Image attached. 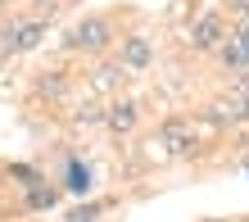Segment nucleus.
Masks as SVG:
<instances>
[{
    "instance_id": "nucleus-15",
    "label": "nucleus",
    "mask_w": 249,
    "mask_h": 222,
    "mask_svg": "<svg viewBox=\"0 0 249 222\" xmlns=\"http://www.w3.org/2000/svg\"><path fill=\"white\" fill-rule=\"evenodd\" d=\"M231 109H236V123H249V95L245 100H231Z\"/></svg>"
},
{
    "instance_id": "nucleus-12",
    "label": "nucleus",
    "mask_w": 249,
    "mask_h": 222,
    "mask_svg": "<svg viewBox=\"0 0 249 222\" xmlns=\"http://www.w3.org/2000/svg\"><path fill=\"white\" fill-rule=\"evenodd\" d=\"M36 91L46 95V100H59L68 91V82H64V73H41V77H36Z\"/></svg>"
},
{
    "instance_id": "nucleus-7",
    "label": "nucleus",
    "mask_w": 249,
    "mask_h": 222,
    "mask_svg": "<svg viewBox=\"0 0 249 222\" xmlns=\"http://www.w3.org/2000/svg\"><path fill=\"white\" fill-rule=\"evenodd\" d=\"M46 18H14V50L27 55V50H36L41 41H46Z\"/></svg>"
},
{
    "instance_id": "nucleus-16",
    "label": "nucleus",
    "mask_w": 249,
    "mask_h": 222,
    "mask_svg": "<svg viewBox=\"0 0 249 222\" xmlns=\"http://www.w3.org/2000/svg\"><path fill=\"white\" fill-rule=\"evenodd\" d=\"M204 222H222V218H204Z\"/></svg>"
},
{
    "instance_id": "nucleus-9",
    "label": "nucleus",
    "mask_w": 249,
    "mask_h": 222,
    "mask_svg": "<svg viewBox=\"0 0 249 222\" xmlns=\"http://www.w3.org/2000/svg\"><path fill=\"white\" fill-rule=\"evenodd\" d=\"M59 204V186H50V182H32L27 186V209L32 213H46V209H54Z\"/></svg>"
},
{
    "instance_id": "nucleus-18",
    "label": "nucleus",
    "mask_w": 249,
    "mask_h": 222,
    "mask_svg": "<svg viewBox=\"0 0 249 222\" xmlns=\"http://www.w3.org/2000/svg\"><path fill=\"white\" fill-rule=\"evenodd\" d=\"M0 5H5V0H0Z\"/></svg>"
},
{
    "instance_id": "nucleus-17",
    "label": "nucleus",
    "mask_w": 249,
    "mask_h": 222,
    "mask_svg": "<svg viewBox=\"0 0 249 222\" xmlns=\"http://www.w3.org/2000/svg\"><path fill=\"white\" fill-rule=\"evenodd\" d=\"M245 177H249V159H245Z\"/></svg>"
},
{
    "instance_id": "nucleus-5",
    "label": "nucleus",
    "mask_w": 249,
    "mask_h": 222,
    "mask_svg": "<svg viewBox=\"0 0 249 222\" xmlns=\"http://www.w3.org/2000/svg\"><path fill=\"white\" fill-rule=\"evenodd\" d=\"M118 64H123L127 73L150 68V64H154V41H150V37H141V32H131V37L123 41V59H118Z\"/></svg>"
},
{
    "instance_id": "nucleus-6",
    "label": "nucleus",
    "mask_w": 249,
    "mask_h": 222,
    "mask_svg": "<svg viewBox=\"0 0 249 222\" xmlns=\"http://www.w3.org/2000/svg\"><path fill=\"white\" fill-rule=\"evenodd\" d=\"M91 186H95L91 164H82V159H68V164H64V186H59V190H68L72 200H86V195H91Z\"/></svg>"
},
{
    "instance_id": "nucleus-1",
    "label": "nucleus",
    "mask_w": 249,
    "mask_h": 222,
    "mask_svg": "<svg viewBox=\"0 0 249 222\" xmlns=\"http://www.w3.org/2000/svg\"><path fill=\"white\" fill-rule=\"evenodd\" d=\"M59 46H64V50H82V55H105V50L113 46V23L100 18V14H86V18H77V23L64 32Z\"/></svg>"
},
{
    "instance_id": "nucleus-2",
    "label": "nucleus",
    "mask_w": 249,
    "mask_h": 222,
    "mask_svg": "<svg viewBox=\"0 0 249 222\" xmlns=\"http://www.w3.org/2000/svg\"><path fill=\"white\" fill-rule=\"evenodd\" d=\"M159 145L172 154V159H181V154H195V127L186 123V118H168L163 127H159Z\"/></svg>"
},
{
    "instance_id": "nucleus-3",
    "label": "nucleus",
    "mask_w": 249,
    "mask_h": 222,
    "mask_svg": "<svg viewBox=\"0 0 249 222\" xmlns=\"http://www.w3.org/2000/svg\"><path fill=\"white\" fill-rule=\"evenodd\" d=\"M222 46V9H209V14H199L195 27H190V50H217Z\"/></svg>"
},
{
    "instance_id": "nucleus-8",
    "label": "nucleus",
    "mask_w": 249,
    "mask_h": 222,
    "mask_svg": "<svg viewBox=\"0 0 249 222\" xmlns=\"http://www.w3.org/2000/svg\"><path fill=\"white\" fill-rule=\"evenodd\" d=\"M217 59H222L227 68H236V73H249V23L227 41V46H217Z\"/></svg>"
},
{
    "instance_id": "nucleus-14",
    "label": "nucleus",
    "mask_w": 249,
    "mask_h": 222,
    "mask_svg": "<svg viewBox=\"0 0 249 222\" xmlns=\"http://www.w3.org/2000/svg\"><path fill=\"white\" fill-rule=\"evenodd\" d=\"M9 177H14V182H27V186H32V182H41V177H36L32 168H23V164H14V168H9Z\"/></svg>"
},
{
    "instance_id": "nucleus-4",
    "label": "nucleus",
    "mask_w": 249,
    "mask_h": 222,
    "mask_svg": "<svg viewBox=\"0 0 249 222\" xmlns=\"http://www.w3.org/2000/svg\"><path fill=\"white\" fill-rule=\"evenodd\" d=\"M105 127L113 131V136H127V131L141 127V105L136 100H113L109 113H105Z\"/></svg>"
},
{
    "instance_id": "nucleus-13",
    "label": "nucleus",
    "mask_w": 249,
    "mask_h": 222,
    "mask_svg": "<svg viewBox=\"0 0 249 222\" xmlns=\"http://www.w3.org/2000/svg\"><path fill=\"white\" fill-rule=\"evenodd\" d=\"M9 55H18L14 50V18L0 23V59H9Z\"/></svg>"
},
{
    "instance_id": "nucleus-11",
    "label": "nucleus",
    "mask_w": 249,
    "mask_h": 222,
    "mask_svg": "<svg viewBox=\"0 0 249 222\" xmlns=\"http://www.w3.org/2000/svg\"><path fill=\"white\" fill-rule=\"evenodd\" d=\"M100 213H105V204L86 195L82 204H72V209H68V222H100Z\"/></svg>"
},
{
    "instance_id": "nucleus-10",
    "label": "nucleus",
    "mask_w": 249,
    "mask_h": 222,
    "mask_svg": "<svg viewBox=\"0 0 249 222\" xmlns=\"http://www.w3.org/2000/svg\"><path fill=\"white\" fill-rule=\"evenodd\" d=\"M123 82H127V68L123 64H100L95 68V86H100V91H118Z\"/></svg>"
}]
</instances>
